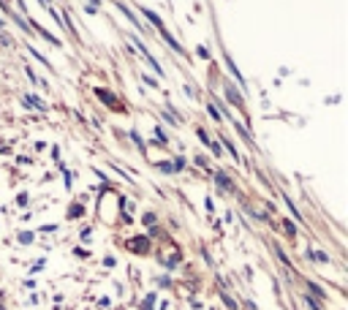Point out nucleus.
Listing matches in <instances>:
<instances>
[{
    "label": "nucleus",
    "mask_w": 348,
    "mask_h": 310,
    "mask_svg": "<svg viewBox=\"0 0 348 310\" xmlns=\"http://www.w3.org/2000/svg\"><path fill=\"white\" fill-rule=\"evenodd\" d=\"M210 150H213L215 155H220V144H218V141H210Z\"/></svg>",
    "instance_id": "nucleus-15"
},
{
    "label": "nucleus",
    "mask_w": 348,
    "mask_h": 310,
    "mask_svg": "<svg viewBox=\"0 0 348 310\" xmlns=\"http://www.w3.org/2000/svg\"><path fill=\"white\" fill-rule=\"evenodd\" d=\"M218 185L226 188V191H231V188H234V185H231V180H229L226 174H218Z\"/></svg>",
    "instance_id": "nucleus-7"
},
{
    "label": "nucleus",
    "mask_w": 348,
    "mask_h": 310,
    "mask_svg": "<svg viewBox=\"0 0 348 310\" xmlns=\"http://www.w3.org/2000/svg\"><path fill=\"white\" fill-rule=\"evenodd\" d=\"M207 112H210V117H213V120H218V123L223 120V114L218 112V106H215V104H210V106H207Z\"/></svg>",
    "instance_id": "nucleus-6"
},
{
    "label": "nucleus",
    "mask_w": 348,
    "mask_h": 310,
    "mask_svg": "<svg viewBox=\"0 0 348 310\" xmlns=\"http://www.w3.org/2000/svg\"><path fill=\"white\" fill-rule=\"evenodd\" d=\"M158 169H163V171H174V166H171V161H161Z\"/></svg>",
    "instance_id": "nucleus-12"
},
{
    "label": "nucleus",
    "mask_w": 348,
    "mask_h": 310,
    "mask_svg": "<svg viewBox=\"0 0 348 310\" xmlns=\"http://www.w3.org/2000/svg\"><path fill=\"white\" fill-rule=\"evenodd\" d=\"M144 17H147V19H150V22H153V25H155V28H158V33H161V35H163V38H166V44H169V47H171V49H174V52H183V47H180V44H177V41H174V35H171V33H169V30H166V28H163V22H161V19H158V14H153V11H150V8H144Z\"/></svg>",
    "instance_id": "nucleus-1"
},
{
    "label": "nucleus",
    "mask_w": 348,
    "mask_h": 310,
    "mask_svg": "<svg viewBox=\"0 0 348 310\" xmlns=\"http://www.w3.org/2000/svg\"><path fill=\"white\" fill-rule=\"evenodd\" d=\"M307 288H310V291H313V294H316V297H324V291H321V288H319V286H316V283H307Z\"/></svg>",
    "instance_id": "nucleus-13"
},
{
    "label": "nucleus",
    "mask_w": 348,
    "mask_h": 310,
    "mask_svg": "<svg viewBox=\"0 0 348 310\" xmlns=\"http://www.w3.org/2000/svg\"><path fill=\"white\" fill-rule=\"evenodd\" d=\"M131 139H134V144H136V147H139V150L144 152V141H142V136L136 134V131H131Z\"/></svg>",
    "instance_id": "nucleus-9"
},
{
    "label": "nucleus",
    "mask_w": 348,
    "mask_h": 310,
    "mask_svg": "<svg viewBox=\"0 0 348 310\" xmlns=\"http://www.w3.org/2000/svg\"><path fill=\"white\" fill-rule=\"evenodd\" d=\"M25 101H27V104H33L36 109H44V101L36 98V95H25Z\"/></svg>",
    "instance_id": "nucleus-8"
},
{
    "label": "nucleus",
    "mask_w": 348,
    "mask_h": 310,
    "mask_svg": "<svg viewBox=\"0 0 348 310\" xmlns=\"http://www.w3.org/2000/svg\"><path fill=\"white\" fill-rule=\"evenodd\" d=\"M283 228H286V234H289V237H294V234H296V226H294L291 221H283Z\"/></svg>",
    "instance_id": "nucleus-10"
},
{
    "label": "nucleus",
    "mask_w": 348,
    "mask_h": 310,
    "mask_svg": "<svg viewBox=\"0 0 348 310\" xmlns=\"http://www.w3.org/2000/svg\"><path fill=\"white\" fill-rule=\"evenodd\" d=\"M30 55H33V57H36V60H38V63H44V65H49V63H47V57H44V55H41V52H36V49H30Z\"/></svg>",
    "instance_id": "nucleus-11"
},
{
    "label": "nucleus",
    "mask_w": 348,
    "mask_h": 310,
    "mask_svg": "<svg viewBox=\"0 0 348 310\" xmlns=\"http://www.w3.org/2000/svg\"><path fill=\"white\" fill-rule=\"evenodd\" d=\"M79 215H82V204H74L71 207V218H79Z\"/></svg>",
    "instance_id": "nucleus-14"
},
{
    "label": "nucleus",
    "mask_w": 348,
    "mask_h": 310,
    "mask_svg": "<svg viewBox=\"0 0 348 310\" xmlns=\"http://www.w3.org/2000/svg\"><path fill=\"white\" fill-rule=\"evenodd\" d=\"M117 8H120V11H123L125 17H128V19H131V22H134V28H139V30H142V22H139V19H136L134 14H131V8H128V6H123V3H117Z\"/></svg>",
    "instance_id": "nucleus-4"
},
{
    "label": "nucleus",
    "mask_w": 348,
    "mask_h": 310,
    "mask_svg": "<svg viewBox=\"0 0 348 310\" xmlns=\"http://www.w3.org/2000/svg\"><path fill=\"white\" fill-rule=\"evenodd\" d=\"M155 136H158V141H163V144H166V134L161 128H155Z\"/></svg>",
    "instance_id": "nucleus-16"
},
{
    "label": "nucleus",
    "mask_w": 348,
    "mask_h": 310,
    "mask_svg": "<svg viewBox=\"0 0 348 310\" xmlns=\"http://www.w3.org/2000/svg\"><path fill=\"white\" fill-rule=\"evenodd\" d=\"M223 87H226V95H229V101H231V104H234V106H242V98L237 95V90L231 87V85H223Z\"/></svg>",
    "instance_id": "nucleus-3"
},
{
    "label": "nucleus",
    "mask_w": 348,
    "mask_h": 310,
    "mask_svg": "<svg viewBox=\"0 0 348 310\" xmlns=\"http://www.w3.org/2000/svg\"><path fill=\"white\" fill-rule=\"evenodd\" d=\"M0 28H3V19H0Z\"/></svg>",
    "instance_id": "nucleus-19"
},
{
    "label": "nucleus",
    "mask_w": 348,
    "mask_h": 310,
    "mask_svg": "<svg viewBox=\"0 0 348 310\" xmlns=\"http://www.w3.org/2000/svg\"><path fill=\"white\" fill-rule=\"evenodd\" d=\"M95 95H98L101 101L107 106H112V109H120V101L114 98V93H109V90H104V87H95Z\"/></svg>",
    "instance_id": "nucleus-2"
},
{
    "label": "nucleus",
    "mask_w": 348,
    "mask_h": 310,
    "mask_svg": "<svg viewBox=\"0 0 348 310\" xmlns=\"http://www.w3.org/2000/svg\"><path fill=\"white\" fill-rule=\"evenodd\" d=\"M131 248H134V251H139V253H144V251H147V240H144V237H139V240L131 242Z\"/></svg>",
    "instance_id": "nucleus-5"
},
{
    "label": "nucleus",
    "mask_w": 348,
    "mask_h": 310,
    "mask_svg": "<svg viewBox=\"0 0 348 310\" xmlns=\"http://www.w3.org/2000/svg\"><path fill=\"white\" fill-rule=\"evenodd\" d=\"M199 139L204 141V144H210V136H207V134H204V131H201V128H199Z\"/></svg>",
    "instance_id": "nucleus-17"
},
{
    "label": "nucleus",
    "mask_w": 348,
    "mask_h": 310,
    "mask_svg": "<svg viewBox=\"0 0 348 310\" xmlns=\"http://www.w3.org/2000/svg\"><path fill=\"white\" fill-rule=\"evenodd\" d=\"M144 223H147V226H153V223H155V215H153V212H150V215H144Z\"/></svg>",
    "instance_id": "nucleus-18"
}]
</instances>
